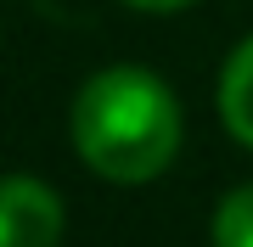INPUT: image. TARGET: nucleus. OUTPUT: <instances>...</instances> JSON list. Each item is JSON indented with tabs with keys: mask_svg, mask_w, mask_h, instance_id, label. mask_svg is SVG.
<instances>
[{
	"mask_svg": "<svg viewBox=\"0 0 253 247\" xmlns=\"http://www.w3.org/2000/svg\"><path fill=\"white\" fill-rule=\"evenodd\" d=\"M214 247H253V180L214 208Z\"/></svg>",
	"mask_w": 253,
	"mask_h": 247,
	"instance_id": "4",
	"label": "nucleus"
},
{
	"mask_svg": "<svg viewBox=\"0 0 253 247\" xmlns=\"http://www.w3.org/2000/svg\"><path fill=\"white\" fill-rule=\"evenodd\" d=\"M124 6H135V11H180L191 0H124Z\"/></svg>",
	"mask_w": 253,
	"mask_h": 247,
	"instance_id": "5",
	"label": "nucleus"
},
{
	"mask_svg": "<svg viewBox=\"0 0 253 247\" xmlns=\"http://www.w3.org/2000/svg\"><path fill=\"white\" fill-rule=\"evenodd\" d=\"M73 152L113 185H146L180 152V101L152 68H101L73 96Z\"/></svg>",
	"mask_w": 253,
	"mask_h": 247,
	"instance_id": "1",
	"label": "nucleus"
},
{
	"mask_svg": "<svg viewBox=\"0 0 253 247\" xmlns=\"http://www.w3.org/2000/svg\"><path fill=\"white\" fill-rule=\"evenodd\" d=\"M219 118H225V129L253 152V34L231 51L225 73H219Z\"/></svg>",
	"mask_w": 253,
	"mask_h": 247,
	"instance_id": "3",
	"label": "nucleus"
},
{
	"mask_svg": "<svg viewBox=\"0 0 253 247\" xmlns=\"http://www.w3.org/2000/svg\"><path fill=\"white\" fill-rule=\"evenodd\" d=\"M62 242V197L45 180L6 174L0 180V247H56Z\"/></svg>",
	"mask_w": 253,
	"mask_h": 247,
	"instance_id": "2",
	"label": "nucleus"
}]
</instances>
